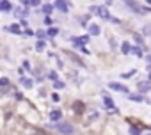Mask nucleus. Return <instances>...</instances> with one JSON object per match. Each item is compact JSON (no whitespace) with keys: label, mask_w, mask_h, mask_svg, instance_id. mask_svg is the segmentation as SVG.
Instances as JSON below:
<instances>
[{"label":"nucleus","mask_w":151,"mask_h":135,"mask_svg":"<svg viewBox=\"0 0 151 135\" xmlns=\"http://www.w3.org/2000/svg\"><path fill=\"white\" fill-rule=\"evenodd\" d=\"M91 13H94V14H98L101 20H110L112 16H110V13H109V9L107 7H100V6H93L91 9H89Z\"/></svg>","instance_id":"obj_1"},{"label":"nucleus","mask_w":151,"mask_h":135,"mask_svg":"<svg viewBox=\"0 0 151 135\" xmlns=\"http://www.w3.org/2000/svg\"><path fill=\"white\" fill-rule=\"evenodd\" d=\"M57 130H59L60 133H64V135H71V133H73V126H71L70 123H64V121L57 124Z\"/></svg>","instance_id":"obj_2"},{"label":"nucleus","mask_w":151,"mask_h":135,"mask_svg":"<svg viewBox=\"0 0 151 135\" xmlns=\"http://www.w3.org/2000/svg\"><path fill=\"white\" fill-rule=\"evenodd\" d=\"M109 87L112 89V91H119V93H124V94H128L130 91H128V87L126 85H123V84H117V82H110L109 84Z\"/></svg>","instance_id":"obj_3"},{"label":"nucleus","mask_w":151,"mask_h":135,"mask_svg":"<svg viewBox=\"0 0 151 135\" xmlns=\"http://www.w3.org/2000/svg\"><path fill=\"white\" fill-rule=\"evenodd\" d=\"M60 13H68L70 11V4L66 2V0H55V4H53Z\"/></svg>","instance_id":"obj_4"},{"label":"nucleus","mask_w":151,"mask_h":135,"mask_svg":"<svg viewBox=\"0 0 151 135\" xmlns=\"http://www.w3.org/2000/svg\"><path fill=\"white\" fill-rule=\"evenodd\" d=\"M98 110H87V116H85V123H91V121H94V119H98Z\"/></svg>","instance_id":"obj_5"},{"label":"nucleus","mask_w":151,"mask_h":135,"mask_svg":"<svg viewBox=\"0 0 151 135\" xmlns=\"http://www.w3.org/2000/svg\"><path fill=\"white\" fill-rule=\"evenodd\" d=\"M73 110H75V114H84V112H85V105L82 101H75L73 103Z\"/></svg>","instance_id":"obj_6"},{"label":"nucleus","mask_w":151,"mask_h":135,"mask_svg":"<svg viewBox=\"0 0 151 135\" xmlns=\"http://www.w3.org/2000/svg\"><path fill=\"white\" fill-rule=\"evenodd\" d=\"M103 101H105V105H107V107L110 108V112H117V108H116L114 101L110 100V96H107V94H105V96H103Z\"/></svg>","instance_id":"obj_7"},{"label":"nucleus","mask_w":151,"mask_h":135,"mask_svg":"<svg viewBox=\"0 0 151 135\" xmlns=\"http://www.w3.org/2000/svg\"><path fill=\"white\" fill-rule=\"evenodd\" d=\"M60 117H62V112L59 108H55V110L50 112V121H60Z\"/></svg>","instance_id":"obj_8"},{"label":"nucleus","mask_w":151,"mask_h":135,"mask_svg":"<svg viewBox=\"0 0 151 135\" xmlns=\"http://www.w3.org/2000/svg\"><path fill=\"white\" fill-rule=\"evenodd\" d=\"M0 11H13L11 0H2V2H0Z\"/></svg>","instance_id":"obj_9"},{"label":"nucleus","mask_w":151,"mask_h":135,"mask_svg":"<svg viewBox=\"0 0 151 135\" xmlns=\"http://www.w3.org/2000/svg\"><path fill=\"white\" fill-rule=\"evenodd\" d=\"M139 91H140V93L151 91V82H140V84H139Z\"/></svg>","instance_id":"obj_10"},{"label":"nucleus","mask_w":151,"mask_h":135,"mask_svg":"<svg viewBox=\"0 0 151 135\" xmlns=\"http://www.w3.org/2000/svg\"><path fill=\"white\" fill-rule=\"evenodd\" d=\"M130 50H132V44L128 43V41H124V43L121 44V52H123L124 55H128V53H130Z\"/></svg>","instance_id":"obj_11"},{"label":"nucleus","mask_w":151,"mask_h":135,"mask_svg":"<svg viewBox=\"0 0 151 135\" xmlns=\"http://www.w3.org/2000/svg\"><path fill=\"white\" fill-rule=\"evenodd\" d=\"M6 30H9L13 34H21V25H9V27H6Z\"/></svg>","instance_id":"obj_12"},{"label":"nucleus","mask_w":151,"mask_h":135,"mask_svg":"<svg viewBox=\"0 0 151 135\" xmlns=\"http://www.w3.org/2000/svg\"><path fill=\"white\" fill-rule=\"evenodd\" d=\"M100 32H101V30H100V27H98V25H94V23H91V25H89V34H91V36H98Z\"/></svg>","instance_id":"obj_13"},{"label":"nucleus","mask_w":151,"mask_h":135,"mask_svg":"<svg viewBox=\"0 0 151 135\" xmlns=\"http://www.w3.org/2000/svg\"><path fill=\"white\" fill-rule=\"evenodd\" d=\"M20 82H21V85H23L25 89H32V87H34V84H32V80H30V78H21Z\"/></svg>","instance_id":"obj_14"},{"label":"nucleus","mask_w":151,"mask_h":135,"mask_svg":"<svg viewBox=\"0 0 151 135\" xmlns=\"http://www.w3.org/2000/svg\"><path fill=\"white\" fill-rule=\"evenodd\" d=\"M128 100H132L135 103H142L144 101V96H140V94H130V96H128Z\"/></svg>","instance_id":"obj_15"},{"label":"nucleus","mask_w":151,"mask_h":135,"mask_svg":"<svg viewBox=\"0 0 151 135\" xmlns=\"http://www.w3.org/2000/svg\"><path fill=\"white\" fill-rule=\"evenodd\" d=\"M53 7L55 6H52V4H45V6H43V13H45V14H52Z\"/></svg>","instance_id":"obj_16"},{"label":"nucleus","mask_w":151,"mask_h":135,"mask_svg":"<svg viewBox=\"0 0 151 135\" xmlns=\"http://www.w3.org/2000/svg\"><path fill=\"white\" fill-rule=\"evenodd\" d=\"M36 50H37V52H43V50H45V41L39 39V41L36 43Z\"/></svg>","instance_id":"obj_17"},{"label":"nucleus","mask_w":151,"mask_h":135,"mask_svg":"<svg viewBox=\"0 0 151 135\" xmlns=\"http://www.w3.org/2000/svg\"><path fill=\"white\" fill-rule=\"evenodd\" d=\"M46 34H48V36H50V37H55V36H57V34H59V30H57V29H55V27H52V29H48V30H46Z\"/></svg>","instance_id":"obj_18"},{"label":"nucleus","mask_w":151,"mask_h":135,"mask_svg":"<svg viewBox=\"0 0 151 135\" xmlns=\"http://www.w3.org/2000/svg\"><path fill=\"white\" fill-rule=\"evenodd\" d=\"M53 85H55V89H62V87H66V84L60 82V80H55V82H53Z\"/></svg>","instance_id":"obj_19"},{"label":"nucleus","mask_w":151,"mask_h":135,"mask_svg":"<svg viewBox=\"0 0 151 135\" xmlns=\"http://www.w3.org/2000/svg\"><path fill=\"white\" fill-rule=\"evenodd\" d=\"M16 14L21 16V18H25V16L29 14V11H27V9H20V11H16Z\"/></svg>","instance_id":"obj_20"},{"label":"nucleus","mask_w":151,"mask_h":135,"mask_svg":"<svg viewBox=\"0 0 151 135\" xmlns=\"http://www.w3.org/2000/svg\"><path fill=\"white\" fill-rule=\"evenodd\" d=\"M6 85H9V80L6 77H2V78H0V87H6Z\"/></svg>","instance_id":"obj_21"},{"label":"nucleus","mask_w":151,"mask_h":135,"mask_svg":"<svg viewBox=\"0 0 151 135\" xmlns=\"http://www.w3.org/2000/svg\"><path fill=\"white\" fill-rule=\"evenodd\" d=\"M132 52H133L137 57H142V50H140V48H137V46H135V48H132Z\"/></svg>","instance_id":"obj_22"},{"label":"nucleus","mask_w":151,"mask_h":135,"mask_svg":"<svg viewBox=\"0 0 151 135\" xmlns=\"http://www.w3.org/2000/svg\"><path fill=\"white\" fill-rule=\"evenodd\" d=\"M130 133H132V135H140V130H139V128H133V126H130Z\"/></svg>","instance_id":"obj_23"},{"label":"nucleus","mask_w":151,"mask_h":135,"mask_svg":"<svg viewBox=\"0 0 151 135\" xmlns=\"http://www.w3.org/2000/svg\"><path fill=\"white\" fill-rule=\"evenodd\" d=\"M78 39H80V43H82V46H84L85 43H89V36H82V37H78Z\"/></svg>","instance_id":"obj_24"},{"label":"nucleus","mask_w":151,"mask_h":135,"mask_svg":"<svg viewBox=\"0 0 151 135\" xmlns=\"http://www.w3.org/2000/svg\"><path fill=\"white\" fill-rule=\"evenodd\" d=\"M36 36H37L39 39H43V37H45V36H48V34H46L45 30H37V32H36Z\"/></svg>","instance_id":"obj_25"},{"label":"nucleus","mask_w":151,"mask_h":135,"mask_svg":"<svg viewBox=\"0 0 151 135\" xmlns=\"http://www.w3.org/2000/svg\"><path fill=\"white\" fill-rule=\"evenodd\" d=\"M48 78H50V80H57V73H55V71H50V73H48Z\"/></svg>","instance_id":"obj_26"},{"label":"nucleus","mask_w":151,"mask_h":135,"mask_svg":"<svg viewBox=\"0 0 151 135\" xmlns=\"http://www.w3.org/2000/svg\"><path fill=\"white\" fill-rule=\"evenodd\" d=\"M32 135H48V133H46L45 130H36V131H34Z\"/></svg>","instance_id":"obj_27"},{"label":"nucleus","mask_w":151,"mask_h":135,"mask_svg":"<svg viewBox=\"0 0 151 135\" xmlns=\"http://www.w3.org/2000/svg\"><path fill=\"white\" fill-rule=\"evenodd\" d=\"M52 100H53V101H60V96H59L57 93H53V94H52Z\"/></svg>","instance_id":"obj_28"},{"label":"nucleus","mask_w":151,"mask_h":135,"mask_svg":"<svg viewBox=\"0 0 151 135\" xmlns=\"http://www.w3.org/2000/svg\"><path fill=\"white\" fill-rule=\"evenodd\" d=\"M41 4V0H30V6H34V7H37Z\"/></svg>","instance_id":"obj_29"},{"label":"nucleus","mask_w":151,"mask_h":135,"mask_svg":"<svg viewBox=\"0 0 151 135\" xmlns=\"http://www.w3.org/2000/svg\"><path fill=\"white\" fill-rule=\"evenodd\" d=\"M132 75H135V71H130V73H123V78H130Z\"/></svg>","instance_id":"obj_30"},{"label":"nucleus","mask_w":151,"mask_h":135,"mask_svg":"<svg viewBox=\"0 0 151 135\" xmlns=\"http://www.w3.org/2000/svg\"><path fill=\"white\" fill-rule=\"evenodd\" d=\"M135 39H137V43H139V44H142V43H144V41H142V37H140L139 34H135Z\"/></svg>","instance_id":"obj_31"},{"label":"nucleus","mask_w":151,"mask_h":135,"mask_svg":"<svg viewBox=\"0 0 151 135\" xmlns=\"http://www.w3.org/2000/svg\"><path fill=\"white\" fill-rule=\"evenodd\" d=\"M21 6H30V0H20Z\"/></svg>","instance_id":"obj_32"},{"label":"nucleus","mask_w":151,"mask_h":135,"mask_svg":"<svg viewBox=\"0 0 151 135\" xmlns=\"http://www.w3.org/2000/svg\"><path fill=\"white\" fill-rule=\"evenodd\" d=\"M20 25H21V29H27V27H29V23H27V21H25V20H23V21H21V23H20Z\"/></svg>","instance_id":"obj_33"},{"label":"nucleus","mask_w":151,"mask_h":135,"mask_svg":"<svg viewBox=\"0 0 151 135\" xmlns=\"http://www.w3.org/2000/svg\"><path fill=\"white\" fill-rule=\"evenodd\" d=\"M23 68H25V70H30V64H29V60H25V62H23Z\"/></svg>","instance_id":"obj_34"},{"label":"nucleus","mask_w":151,"mask_h":135,"mask_svg":"<svg viewBox=\"0 0 151 135\" xmlns=\"http://www.w3.org/2000/svg\"><path fill=\"white\" fill-rule=\"evenodd\" d=\"M105 2H107V4H112V0H105Z\"/></svg>","instance_id":"obj_35"},{"label":"nucleus","mask_w":151,"mask_h":135,"mask_svg":"<svg viewBox=\"0 0 151 135\" xmlns=\"http://www.w3.org/2000/svg\"><path fill=\"white\" fill-rule=\"evenodd\" d=\"M146 2H147V4H149V6H151V0H146Z\"/></svg>","instance_id":"obj_36"},{"label":"nucleus","mask_w":151,"mask_h":135,"mask_svg":"<svg viewBox=\"0 0 151 135\" xmlns=\"http://www.w3.org/2000/svg\"><path fill=\"white\" fill-rule=\"evenodd\" d=\"M124 2H126V4H128V2H130V0H124Z\"/></svg>","instance_id":"obj_37"},{"label":"nucleus","mask_w":151,"mask_h":135,"mask_svg":"<svg viewBox=\"0 0 151 135\" xmlns=\"http://www.w3.org/2000/svg\"><path fill=\"white\" fill-rule=\"evenodd\" d=\"M149 80H151V75H149Z\"/></svg>","instance_id":"obj_38"},{"label":"nucleus","mask_w":151,"mask_h":135,"mask_svg":"<svg viewBox=\"0 0 151 135\" xmlns=\"http://www.w3.org/2000/svg\"><path fill=\"white\" fill-rule=\"evenodd\" d=\"M0 2H2V0H0Z\"/></svg>","instance_id":"obj_39"}]
</instances>
